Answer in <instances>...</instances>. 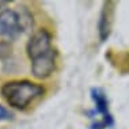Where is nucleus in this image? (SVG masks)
<instances>
[{"mask_svg": "<svg viewBox=\"0 0 129 129\" xmlns=\"http://www.w3.org/2000/svg\"><path fill=\"white\" fill-rule=\"evenodd\" d=\"M12 53V45L10 41H0V60L8 58Z\"/></svg>", "mask_w": 129, "mask_h": 129, "instance_id": "6", "label": "nucleus"}, {"mask_svg": "<svg viewBox=\"0 0 129 129\" xmlns=\"http://www.w3.org/2000/svg\"><path fill=\"white\" fill-rule=\"evenodd\" d=\"M91 98L95 103V111L101 116V124L98 129H103L113 125V117L109 111V102L106 99V95L101 88L91 90Z\"/></svg>", "mask_w": 129, "mask_h": 129, "instance_id": "4", "label": "nucleus"}, {"mask_svg": "<svg viewBox=\"0 0 129 129\" xmlns=\"http://www.w3.org/2000/svg\"><path fill=\"white\" fill-rule=\"evenodd\" d=\"M111 22H113V4L110 3V0H106L98 22V33H99V38L102 41H105L109 37Z\"/></svg>", "mask_w": 129, "mask_h": 129, "instance_id": "5", "label": "nucleus"}, {"mask_svg": "<svg viewBox=\"0 0 129 129\" xmlns=\"http://www.w3.org/2000/svg\"><path fill=\"white\" fill-rule=\"evenodd\" d=\"M25 30L22 15L12 8H3L0 11V37L6 40H16Z\"/></svg>", "mask_w": 129, "mask_h": 129, "instance_id": "3", "label": "nucleus"}, {"mask_svg": "<svg viewBox=\"0 0 129 129\" xmlns=\"http://www.w3.org/2000/svg\"><path fill=\"white\" fill-rule=\"evenodd\" d=\"M12 117H14V114L11 111L0 105V121H10V120H12Z\"/></svg>", "mask_w": 129, "mask_h": 129, "instance_id": "7", "label": "nucleus"}, {"mask_svg": "<svg viewBox=\"0 0 129 129\" xmlns=\"http://www.w3.org/2000/svg\"><path fill=\"white\" fill-rule=\"evenodd\" d=\"M0 94L11 107L18 110H25L33 101L44 95L45 87L26 79L11 80L2 86Z\"/></svg>", "mask_w": 129, "mask_h": 129, "instance_id": "2", "label": "nucleus"}, {"mask_svg": "<svg viewBox=\"0 0 129 129\" xmlns=\"http://www.w3.org/2000/svg\"><path fill=\"white\" fill-rule=\"evenodd\" d=\"M26 53L31 61V74L36 79L44 80L53 74L57 52L52 46V34L46 29L38 30L30 37Z\"/></svg>", "mask_w": 129, "mask_h": 129, "instance_id": "1", "label": "nucleus"}, {"mask_svg": "<svg viewBox=\"0 0 129 129\" xmlns=\"http://www.w3.org/2000/svg\"><path fill=\"white\" fill-rule=\"evenodd\" d=\"M10 2H12V0H0V8H3L6 4H8Z\"/></svg>", "mask_w": 129, "mask_h": 129, "instance_id": "8", "label": "nucleus"}]
</instances>
